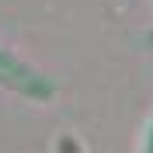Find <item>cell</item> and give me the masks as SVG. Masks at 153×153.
Wrapping results in <instances>:
<instances>
[{
    "label": "cell",
    "mask_w": 153,
    "mask_h": 153,
    "mask_svg": "<svg viewBox=\"0 0 153 153\" xmlns=\"http://www.w3.org/2000/svg\"><path fill=\"white\" fill-rule=\"evenodd\" d=\"M150 153H153V132H150Z\"/></svg>",
    "instance_id": "3"
},
{
    "label": "cell",
    "mask_w": 153,
    "mask_h": 153,
    "mask_svg": "<svg viewBox=\"0 0 153 153\" xmlns=\"http://www.w3.org/2000/svg\"><path fill=\"white\" fill-rule=\"evenodd\" d=\"M56 153H84V146H80V139H76V136H59Z\"/></svg>",
    "instance_id": "2"
},
{
    "label": "cell",
    "mask_w": 153,
    "mask_h": 153,
    "mask_svg": "<svg viewBox=\"0 0 153 153\" xmlns=\"http://www.w3.org/2000/svg\"><path fill=\"white\" fill-rule=\"evenodd\" d=\"M146 38H150V45H153V31H150V35H146Z\"/></svg>",
    "instance_id": "4"
},
{
    "label": "cell",
    "mask_w": 153,
    "mask_h": 153,
    "mask_svg": "<svg viewBox=\"0 0 153 153\" xmlns=\"http://www.w3.org/2000/svg\"><path fill=\"white\" fill-rule=\"evenodd\" d=\"M0 87H7L28 101H52V94H56V80H49L42 70L28 66L21 56H14L4 45H0Z\"/></svg>",
    "instance_id": "1"
}]
</instances>
